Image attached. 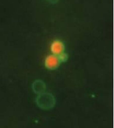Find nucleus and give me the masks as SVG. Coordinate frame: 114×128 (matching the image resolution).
<instances>
[{
	"label": "nucleus",
	"mask_w": 114,
	"mask_h": 128,
	"mask_svg": "<svg viewBox=\"0 0 114 128\" xmlns=\"http://www.w3.org/2000/svg\"><path fill=\"white\" fill-rule=\"evenodd\" d=\"M36 102L40 108L44 110H49L54 107L56 100L53 95L51 93L43 92L36 99Z\"/></svg>",
	"instance_id": "obj_1"
},
{
	"label": "nucleus",
	"mask_w": 114,
	"mask_h": 128,
	"mask_svg": "<svg viewBox=\"0 0 114 128\" xmlns=\"http://www.w3.org/2000/svg\"><path fill=\"white\" fill-rule=\"evenodd\" d=\"M33 90L35 94H40L45 90L46 86L45 83L42 81L40 80H35L32 84Z\"/></svg>",
	"instance_id": "obj_2"
},
{
	"label": "nucleus",
	"mask_w": 114,
	"mask_h": 128,
	"mask_svg": "<svg viewBox=\"0 0 114 128\" xmlns=\"http://www.w3.org/2000/svg\"><path fill=\"white\" fill-rule=\"evenodd\" d=\"M45 67L50 70H55L57 67V63L53 58H48L45 60Z\"/></svg>",
	"instance_id": "obj_3"
}]
</instances>
